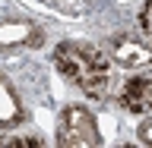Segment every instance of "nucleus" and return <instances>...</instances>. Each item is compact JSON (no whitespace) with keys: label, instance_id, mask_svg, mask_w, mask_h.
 <instances>
[{"label":"nucleus","instance_id":"obj_4","mask_svg":"<svg viewBox=\"0 0 152 148\" xmlns=\"http://www.w3.org/2000/svg\"><path fill=\"white\" fill-rule=\"evenodd\" d=\"M124 107L133 113L152 107V76H136L124 85Z\"/></svg>","mask_w":152,"mask_h":148},{"label":"nucleus","instance_id":"obj_9","mask_svg":"<svg viewBox=\"0 0 152 148\" xmlns=\"http://www.w3.org/2000/svg\"><path fill=\"white\" fill-rule=\"evenodd\" d=\"M140 139L146 142V145H152V120H142V126H140Z\"/></svg>","mask_w":152,"mask_h":148},{"label":"nucleus","instance_id":"obj_6","mask_svg":"<svg viewBox=\"0 0 152 148\" xmlns=\"http://www.w3.org/2000/svg\"><path fill=\"white\" fill-rule=\"evenodd\" d=\"M26 110H22V104H19V95L10 88L7 79H0V126H16L22 123Z\"/></svg>","mask_w":152,"mask_h":148},{"label":"nucleus","instance_id":"obj_5","mask_svg":"<svg viewBox=\"0 0 152 148\" xmlns=\"http://www.w3.org/2000/svg\"><path fill=\"white\" fill-rule=\"evenodd\" d=\"M41 35H38L35 25L28 22H0V47H22V44H38Z\"/></svg>","mask_w":152,"mask_h":148},{"label":"nucleus","instance_id":"obj_2","mask_svg":"<svg viewBox=\"0 0 152 148\" xmlns=\"http://www.w3.org/2000/svg\"><path fill=\"white\" fill-rule=\"evenodd\" d=\"M102 136H98V126H95V117L86 107H66L60 113V123H57V145H98Z\"/></svg>","mask_w":152,"mask_h":148},{"label":"nucleus","instance_id":"obj_1","mask_svg":"<svg viewBox=\"0 0 152 148\" xmlns=\"http://www.w3.org/2000/svg\"><path fill=\"white\" fill-rule=\"evenodd\" d=\"M54 63H57V69H60L70 82H76L86 95L102 98V95L108 92L111 63H108V57H104L98 47L86 44V41H64V44H57V51H54Z\"/></svg>","mask_w":152,"mask_h":148},{"label":"nucleus","instance_id":"obj_3","mask_svg":"<svg viewBox=\"0 0 152 148\" xmlns=\"http://www.w3.org/2000/svg\"><path fill=\"white\" fill-rule=\"evenodd\" d=\"M111 57L127 69H140V66H152V44H142L140 38L124 35L111 41Z\"/></svg>","mask_w":152,"mask_h":148},{"label":"nucleus","instance_id":"obj_7","mask_svg":"<svg viewBox=\"0 0 152 148\" xmlns=\"http://www.w3.org/2000/svg\"><path fill=\"white\" fill-rule=\"evenodd\" d=\"M38 3L54 6V9H60V13H70V16H83V13H92V9L117 3V0H38Z\"/></svg>","mask_w":152,"mask_h":148},{"label":"nucleus","instance_id":"obj_8","mask_svg":"<svg viewBox=\"0 0 152 148\" xmlns=\"http://www.w3.org/2000/svg\"><path fill=\"white\" fill-rule=\"evenodd\" d=\"M140 25L146 28V35L152 38V0H146V6H142V13H140Z\"/></svg>","mask_w":152,"mask_h":148}]
</instances>
